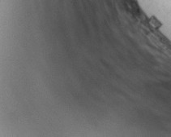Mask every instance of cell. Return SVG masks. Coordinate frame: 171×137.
Segmentation results:
<instances>
[{
  "label": "cell",
  "mask_w": 171,
  "mask_h": 137,
  "mask_svg": "<svg viewBox=\"0 0 171 137\" xmlns=\"http://www.w3.org/2000/svg\"><path fill=\"white\" fill-rule=\"evenodd\" d=\"M149 24L151 25L152 27L155 29H160V28L162 26V23L161 22L160 20H158L154 16H152L151 18H150V20H149Z\"/></svg>",
  "instance_id": "obj_1"
}]
</instances>
